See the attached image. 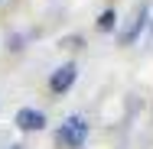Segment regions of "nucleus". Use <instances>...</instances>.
<instances>
[{"label": "nucleus", "instance_id": "nucleus-1", "mask_svg": "<svg viewBox=\"0 0 153 149\" xmlns=\"http://www.w3.org/2000/svg\"><path fill=\"white\" fill-rule=\"evenodd\" d=\"M85 139H88V120L78 117V114H72V117L56 130V143H59L62 149H82Z\"/></svg>", "mask_w": 153, "mask_h": 149}, {"label": "nucleus", "instance_id": "nucleus-2", "mask_svg": "<svg viewBox=\"0 0 153 149\" xmlns=\"http://www.w3.org/2000/svg\"><path fill=\"white\" fill-rule=\"evenodd\" d=\"M75 78H78V68H75L72 62H65L62 68H56V71H52V78H49V88H52V94H65V91L75 84Z\"/></svg>", "mask_w": 153, "mask_h": 149}, {"label": "nucleus", "instance_id": "nucleus-3", "mask_svg": "<svg viewBox=\"0 0 153 149\" xmlns=\"http://www.w3.org/2000/svg\"><path fill=\"white\" fill-rule=\"evenodd\" d=\"M147 16H150V7L147 3H140L137 7V13H134V20H130V26L121 32V46H130L140 32H143V26H147Z\"/></svg>", "mask_w": 153, "mask_h": 149}, {"label": "nucleus", "instance_id": "nucleus-4", "mask_svg": "<svg viewBox=\"0 0 153 149\" xmlns=\"http://www.w3.org/2000/svg\"><path fill=\"white\" fill-rule=\"evenodd\" d=\"M16 126L26 130V133H36V130L46 126V114H42V110H33V107H23V110L16 114Z\"/></svg>", "mask_w": 153, "mask_h": 149}, {"label": "nucleus", "instance_id": "nucleus-5", "mask_svg": "<svg viewBox=\"0 0 153 149\" xmlns=\"http://www.w3.org/2000/svg\"><path fill=\"white\" fill-rule=\"evenodd\" d=\"M114 23H117V13H114V10H104V13L98 16V29H101V32H111Z\"/></svg>", "mask_w": 153, "mask_h": 149}, {"label": "nucleus", "instance_id": "nucleus-6", "mask_svg": "<svg viewBox=\"0 0 153 149\" xmlns=\"http://www.w3.org/2000/svg\"><path fill=\"white\" fill-rule=\"evenodd\" d=\"M10 149H23V146H10Z\"/></svg>", "mask_w": 153, "mask_h": 149}]
</instances>
